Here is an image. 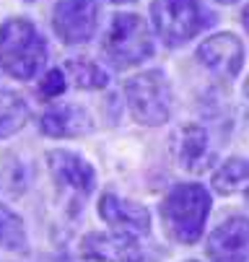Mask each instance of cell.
Here are the masks:
<instances>
[{
    "instance_id": "obj_18",
    "label": "cell",
    "mask_w": 249,
    "mask_h": 262,
    "mask_svg": "<svg viewBox=\"0 0 249 262\" xmlns=\"http://www.w3.org/2000/svg\"><path fill=\"white\" fill-rule=\"evenodd\" d=\"M65 89H67V76L62 68L47 70L39 81V96H44V99H57L65 94Z\"/></svg>"
},
{
    "instance_id": "obj_11",
    "label": "cell",
    "mask_w": 249,
    "mask_h": 262,
    "mask_svg": "<svg viewBox=\"0 0 249 262\" xmlns=\"http://www.w3.org/2000/svg\"><path fill=\"white\" fill-rule=\"evenodd\" d=\"M197 62L218 78H236L244 65V45L236 34H213L197 47Z\"/></svg>"
},
{
    "instance_id": "obj_21",
    "label": "cell",
    "mask_w": 249,
    "mask_h": 262,
    "mask_svg": "<svg viewBox=\"0 0 249 262\" xmlns=\"http://www.w3.org/2000/svg\"><path fill=\"white\" fill-rule=\"evenodd\" d=\"M109 3H115V6H127V3H135V0H109Z\"/></svg>"
},
{
    "instance_id": "obj_1",
    "label": "cell",
    "mask_w": 249,
    "mask_h": 262,
    "mask_svg": "<svg viewBox=\"0 0 249 262\" xmlns=\"http://www.w3.org/2000/svg\"><path fill=\"white\" fill-rule=\"evenodd\" d=\"M210 203H213L210 192L202 184H195V182L174 184L159 208L166 236L182 247L197 244L205 231Z\"/></svg>"
},
{
    "instance_id": "obj_16",
    "label": "cell",
    "mask_w": 249,
    "mask_h": 262,
    "mask_svg": "<svg viewBox=\"0 0 249 262\" xmlns=\"http://www.w3.org/2000/svg\"><path fill=\"white\" fill-rule=\"evenodd\" d=\"M0 249L11 254L29 252V234L24 226V218L3 203H0Z\"/></svg>"
},
{
    "instance_id": "obj_12",
    "label": "cell",
    "mask_w": 249,
    "mask_h": 262,
    "mask_svg": "<svg viewBox=\"0 0 249 262\" xmlns=\"http://www.w3.org/2000/svg\"><path fill=\"white\" fill-rule=\"evenodd\" d=\"M99 215L109 223L115 231L130 234L135 239L146 236L151 231V213H148V208L135 203V200L117 198L112 192L101 195V200H99Z\"/></svg>"
},
{
    "instance_id": "obj_7",
    "label": "cell",
    "mask_w": 249,
    "mask_h": 262,
    "mask_svg": "<svg viewBox=\"0 0 249 262\" xmlns=\"http://www.w3.org/2000/svg\"><path fill=\"white\" fill-rule=\"evenodd\" d=\"M52 29L62 45H86L99 29L96 0H57L52 8Z\"/></svg>"
},
{
    "instance_id": "obj_2",
    "label": "cell",
    "mask_w": 249,
    "mask_h": 262,
    "mask_svg": "<svg viewBox=\"0 0 249 262\" xmlns=\"http://www.w3.org/2000/svg\"><path fill=\"white\" fill-rule=\"evenodd\" d=\"M47 62V42L29 18H8L0 26V70L16 81L37 78Z\"/></svg>"
},
{
    "instance_id": "obj_15",
    "label": "cell",
    "mask_w": 249,
    "mask_h": 262,
    "mask_svg": "<svg viewBox=\"0 0 249 262\" xmlns=\"http://www.w3.org/2000/svg\"><path fill=\"white\" fill-rule=\"evenodd\" d=\"M67 81L73 83L76 89H83V91H101L109 83V76L101 65H96L94 60H86V57H76V60H67L62 65Z\"/></svg>"
},
{
    "instance_id": "obj_22",
    "label": "cell",
    "mask_w": 249,
    "mask_h": 262,
    "mask_svg": "<svg viewBox=\"0 0 249 262\" xmlns=\"http://www.w3.org/2000/svg\"><path fill=\"white\" fill-rule=\"evenodd\" d=\"M216 3H221V6H234V3H239V0H216Z\"/></svg>"
},
{
    "instance_id": "obj_13",
    "label": "cell",
    "mask_w": 249,
    "mask_h": 262,
    "mask_svg": "<svg viewBox=\"0 0 249 262\" xmlns=\"http://www.w3.org/2000/svg\"><path fill=\"white\" fill-rule=\"evenodd\" d=\"M39 130L47 138H81L94 130V120L78 104H57L42 112Z\"/></svg>"
},
{
    "instance_id": "obj_19",
    "label": "cell",
    "mask_w": 249,
    "mask_h": 262,
    "mask_svg": "<svg viewBox=\"0 0 249 262\" xmlns=\"http://www.w3.org/2000/svg\"><path fill=\"white\" fill-rule=\"evenodd\" d=\"M42 262H70V257L65 252H55V254H47Z\"/></svg>"
},
{
    "instance_id": "obj_8",
    "label": "cell",
    "mask_w": 249,
    "mask_h": 262,
    "mask_svg": "<svg viewBox=\"0 0 249 262\" xmlns=\"http://www.w3.org/2000/svg\"><path fill=\"white\" fill-rule=\"evenodd\" d=\"M143 252L135 236L122 231H88L76 249V262H140Z\"/></svg>"
},
{
    "instance_id": "obj_3",
    "label": "cell",
    "mask_w": 249,
    "mask_h": 262,
    "mask_svg": "<svg viewBox=\"0 0 249 262\" xmlns=\"http://www.w3.org/2000/svg\"><path fill=\"white\" fill-rule=\"evenodd\" d=\"M101 50L117 70L135 68L153 57V36L143 16L138 13H115L104 31Z\"/></svg>"
},
{
    "instance_id": "obj_10",
    "label": "cell",
    "mask_w": 249,
    "mask_h": 262,
    "mask_svg": "<svg viewBox=\"0 0 249 262\" xmlns=\"http://www.w3.org/2000/svg\"><path fill=\"white\" fill-rule=\"evenodd\" d=\"M205 254L210 262H249V218L231 215L208 234Z\"/></svg>"
},
{
    "instance_id": "obj_17",
    "label": "cell",
    "mask_w": 249,
    "mask_h": 262,
    "mask_svg": "<svg viewBox=\"0 0 249 262\" xmlns=\"http://www.w3.org/2000/svg\"><path fill=\"white\" fill-rule=\"evenodd\" d=\"M29 122V106L16 94H0V140L16 135Z\"/></svg>"
},
{
    "instance_id": "obj_25",
    "label": "cell",
    "mask_w": 249,
    "mask_h": 262,
    "mask_svg": "<svg viewBox=\"0 0 249 262\" xmlns=\"http://www.w3.org/2000/svg\"><path fill=\"white\" fill-rule=\"evenodd\" d=\"M26 3H34V0H26Z\"/></svg>"
},
{
    "instance_id": "obj_5",
    "label": "cell",
    "mask_w": 249,
    "mask_h": 262,
    "mask_svg": "<svg viewBox=\"0 0 249 262\" xmlns=\"http://www.w3.org/2000/svg\"><path fill=\"white\" fill-rule=\"evenodd\" d=\"M125 101L140 125L159 127L171 117L174 91L161 70H146L125 81Z\"/></svg>"
},
{
    "instance_id": "obj_23",
    "label": "cell",
    "mask_w": 249,
    "mask_h": 262,
    "mask_svg": "<svg viewBox=\"0 0 249 262\" xmlns=\"http://www.w3.org/2000/svg\"><path fill=\"white\" fill-rule=\"evenodd\" d=\"M244 94L249 96V78H246V83H244Z\"/></svg>"
},
{
    "instance_id": "obj_20",
    "label": "cell",
    "mask_w": 249,
    "mask_h": 262,
    "mask_svg": "<svg viewBox=\"0 0 249 262\" xmlns=\"http://www.w3.org/2000/svg\"><path fill=\"white\" fill-rule=\"evenodd\" d=\"M241 24H244V29L249 31V3L244 6V11H241Z\"/></svg>"
},
{
    "instance_id": "obj_6",
    "label": "cell",
    "mask_w": 249,
    "mask_h": 262,
    "mask_svg": "<svg viewBox=\"0 0 249 262\" xmlns=\"http://www.w3.org/2000/svg\"><path fill=\"white\" fill-rule=\"evenodd\" d=\"M47 169L60 195H67L70 203H83L96 190V171L94 166L76 151L67 148H52L47 151Z\"/></svg>"
},
{
    "instance_id": "obj_14",
    "label": "cell",
    "mask_w": 249,
    "mask_h": 262,
    "mask_svg": "<svg viewBox=\"0 0 249 262\" xmlns=\"http://www.w3.org/2000/svg\"><path fill=\"white\" fill-rule=\"evenodd\" d=\"M213 190L218 195H249V159H229L213 171Z\"/></svg>"
},
{
    "instance_id": "obj_9",
    "label": "cell",
    "mask_w": 249,
    "mask_h": 262,
    "mask_svg": "<svg viewBox=\"0 0 249 262\" xmlns=\"http://www.w3.org/2000/svg\"><path fill=\"white\" fill-rule=\"evenodd\" d=\"M171 154L187 174H205L216 164V148L210 143V135L202 125H182L171 138Z\"/></svg>"
},
{
    "instance_id": "obj_4",
    "label": "cell",
    "mask_w": 249,
    "mask_h": 262,
    "mask_svg": "<svg viewBox=\"0 0 249 262\" xmlns=\"http://www.w3.org/2000/svg\"><path fill=\"white\" fill-rule=\"evenodd\" d=\"M213 21V13L200 0H153L151 24L166 47H182L202 34Z\"/></svg>"
},
{
    "instance_id": "obj_24",
    "label": "cell",
    "mask_w": 249,
    "mask_h": 262,
    "mask_svg": "<svg viewBox=\"0 0 249 262\" xmlns=\"http://www.w3.org/2000/svg\"><path fill=\"white\" fill-rule=\"evenodd\" d=\"M187 262H197V259H187Z\"/></svg>"
}]
</instances>
